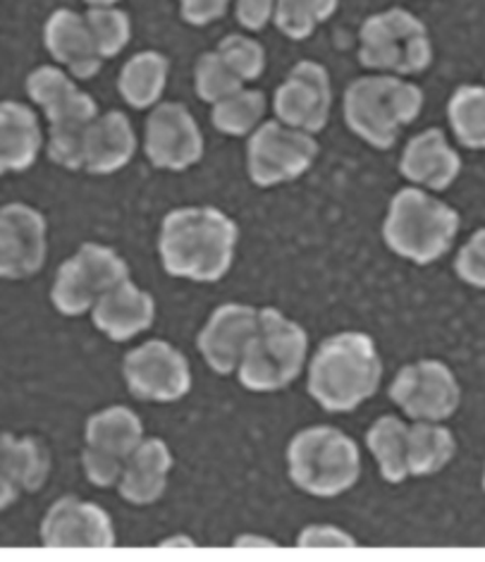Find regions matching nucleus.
Returning <instances> with one entry per match:
<instances>
[{
    "instance_id": "39",
    "label": "nucleus",
    "mask_w": 485,
    "mask_h": 562,
    "mask_svg": "<svg viewBox=\"0 0 485 562\" xmlns=\"http://www.w3.org/2000/svg\"><path fill=\"white\" fill-rule=\"evenodd\" d=\"M300 546H357L354 537H349L347 531L332 527V525H312L306 527L300 539H296Z\"/></svg>"
},
{
    "instance_id": "12",
    "label": "nucleus",
    "mask_w": 485,
    "mask_h": 562,
    "mask_svg": "<svg viewBox=\"0 0 485 562\" xmlns=\"http://www.w3.org/2000/svg\"><path fill=\"white\" fill-rule=\"evenodd\" d=\"M129 393L144 403H178L192 391V369L178 347L166 340H146L123 361Z\"/></svg>"
},
{
    "instance_id": "13",
    "label": "nucleus",
    "mask_w": 485,
    "mask_h": 562,
    "mask_svg": "<svg viewBox=\"0 0 485 562\" xmlns=\"http://www.w3.org/2000/svg\"><path fill=\"white\" fill-rule=\"evenodd\" d=\"M144 154L158 170L184 172L204 158V135L192 111L180 101L151 109L144 127Z\"/></svg>"
},
{
    "instance_id": "31",
    "label": "nucleus",
    "mask_w": 485,
    "mask_h": 562,
    "mask_svg": "<svg viewBox=\"0 0 485 562\" xmlns=\"http://www.w3.org/2000/svg\"><path fill=\"white\" fill-rule=\"evenodd\" d=\"M99 115H77L48 125L46 154L50 164L65 170H84L87 166V139L89 130Z\"/></svg>"
},
{
    "instance_id": "1",
    "label": "nucleus",
    "mask_w": 485,
    "mask_h": 562,
    "mask_svg": "<svg viewBox=\"0 0 485 562\" xmlns=\"http://www.w3.org/2000/svg\"><path fill=\"white\" fill-rule=\"evenodd\" d=\"M239 243L235 218L215 206L172 209L160 223L158 254L168 276L218 283L230 273Z\"/></svg>"
},
{
    "instance_id": "37",
    "label": "nucleus",
    "mask_w": 485,
    "mask_h": 562,
    "mask_svg": "<svg viewBox=\"0 0 485 562\" xmlns=\"http://www.w3.org/2000/svg\"><path fill=\"white\" fill-rule=\"evenodd\" d=\"M278 0H235V18L247 32H263L275 20Z\"/></svg>"
},
{
    "instance_id": "27",
    "label": "nucleus",
    "mask_w": 485,
    "mask_h": 562,
    "mask_svg": "<svg viewBox=\"0 0 485 562\" xmlns=\"http://www.w3.org/2000/svg\"><path fill=\"white\" fill-rule=\"evenodd\" d=\"M369 450L379 462L381 476L390 484H402L409 476L407 446H409V426L395 414L375 419L366 434Z\"/></svg>"
},
{
    "instance_id": "10",
    "label": "nucleus",
    "mask_w": 485,
    "mask_h": 562,
    "mask_svg": "<svg viewBox=\"0 0 485 562\" xmlns=\"http://www.w3.org/2000/svg\"><path fill=\"white\" fill-rule=\"evenodd\" d=\"M82 464L93 486L111 488L123 479L125 464L144 443L142 419L125 405L105 407L87 422Z\"/></svg>"
},
{
    "instance_id": "41",
    "label": "nucleus",
    "mask_w": 485,
    "mask_h": 562,
    "mask_svg": "<svg viewBox=\"0 0 485 562\" xmlns=\"http://www.w3.org/2000/svg\"><path fill=\"white\" fill-rule=\"evenodd\" d=\"M89 8H115L120 0H84Z\"/></svg>"
},
{
    "instance_id": "34",
    "label": "nucleus",
    "mask_w": 485,
    "mask_h": 562,
    "mask_svg": "<svg viewBox=\"0 0 485 562\" xmlns=\"http://www.w3.org/2000/svg\"><path fill=\"white\" fill-rule=\"evenodd\" d=\"M89 30L93 34V42L101 53L103 60H111L120 56L132 42V20L125 10L115 8H89L87 12Z\"/></svg>"
},
{
    "instance_id": "40",
    "label": "nucleus",
    "mask_w": 485,
    "mask_h": 562,
    "mask_svg": "<svg viewBox=\"0 0 485 562\" xmlns=\"http://www.w3.org/2000/svg\"><path fill=\"white\" fill-rule=\"evenodd\" d=\"M245 543H259V546H275L273 541H268V539H256V537H241V539H237V541H235V546H245Z\"/></svg>"
},
{
    "instance_id": "11",
    "label": "nucleus",
    "mask_w": 485,
    "mask_h": 562,
    "mask_svg": "<svg viewBox=\"0 0 485 562\" xmlns=\"http://www.w3.org/2000/svg\"><path fill=\"white\" fill-rule=\"evenodd\" d=\"M390 400L414 422L440 424L460 409L462 387L448 364L421 359L397 371L390 383Z\"/></svg>"
},
{
    "instance_id": "22",
    "label": "nucleus",
    "mask_w": 485,
    "mask_h": 562,
    "mask_svg": "<svg viewBox=\"0 0 485 562\" xmlns=\"http://www.w3.org/2000/svg\"><path fill=\"white\" fill-rule=\"evenodd\" d=\"M44 130L32 105L5 101L0 109V170L5 176L26 172L42 156Z\"/></svg>"
},
{
    "instance_id": "43",
    "label": "nucleus",
    "mask_w": 485,
    "mask_h": 562,
    "mask_svg": "<svg viewBox=\"0 0 485 562\" xmlns=\"http://www.w3.org/2000/svg\"><path fill=\"white\" fill-rule=\"evenodd\" d=\"M483 488H485V470H483Z\"/></svg>"
},
{
    "instance_id": "4",
    "label": "nucleus",
    "mask_w": 485,
    "mask_h": 562,
    "mask_svg": "<svg viewBox=\"0 0 485 562\" xmlns=\"http://www.w3.org/2000/svg\"><path fill=\"white\" fill-rule=\"evenodd\" d=\"M426 97L419 85L395 75H366L345 91V123L359 139L379 151L393 149L402 127L424 111Z\"/></svg>"
},
{
    "instance_id": "32",
    "label": "nucleus",
    "mask_w": 485,
    "mask_h": 562,
    "mask_svg": "<svg viewBox=\"0 0 485 562\" xmlns=\"http://www.w3.org/2000/svg\"><path fill=\"white\" fill-rule=\"evenodd\" d=\"M338 5L340 0H278L273 22L282 36L304 42L338 12Z\"/></svg>"
},
{
    "instance_id": "30",
    "label": "nucleus",
    "mask_w": 485,
    "mask_h": 562,
    "mask_svg": "<svg viewBox=\"0 0 485 562\" xmlns=\"http://www.w3.org/2000/svg\"><path fill=\"white\" fill-rule=\"evenodd\" d=\"M448 120L454 139L464 149L485 151V87L462 85L448 101Z\"/></svg>"
},
{
    "instance_id": "16",
    "label": "nucleus",
    "mask_w": 485,
    "mask_h": 562,
    "mask_svg": "<svg viewBox=\"0 0 485 562\" xmlns=\"http://www.w3.org/2000/svg\"><path fill=\"white\" fill-rule=\"evenodd\" d=\"M259 314L261 310L249 304H221L208 321L201 328L196 347L206 364L221 373V376H230L245 359L249 342L259 328Z\"/></svg>"
},
{
    "instance_id": "17",
    "label": "nucleus",
    "mask_w": 485,
    "mask_h": 562,
    "mask_svg": "<svg viewBox=\"0 0 485 562\" xmlns=\"http://www.w3.org/2000/svg\"><path fill=\"white\" fill-rule=\"evenodd\" d=\"M42 541L60 548H108L115 543V529L103 507L79 501L75 495H65L46 513L42 521Z\"/></svg>"
},
{
    "instance_id": "29",
    "label": "nucleus",
    "mask_w": 485,
    "mask_h": 562,
    "mask_svg": "<svg viewBox=\"0 0 485 562\" xmlns=\"http://www.w3.org/2000/svg\"><path fill=\"white\" fill-rule=\"evenodd\" d=\"M268 101L261 89L245 87L211 109L213 127L227 137H251L266 123Z\"/></svg>"
},
{
    "instance_id": "19",
    "label": "nucleus",
    "mask_w": 485,
    "mask_h": 562,
    "mask_svg": "<svg viewBox=\"0 0 485 562\" xmlns=\"http://www.w3.org/2000/svg\"><path fill=\"white\" fill-rule=\"evenodd\" d=\"M44 46L53 60L82 82L97 77L105 63L93 42L87 15H79L70 8L50 12L44 24Z\"/></svg>"
},
{
    "instance_id": "36",
    "label": "nucleus",
    "mask_w": 485,
    "mask_h": 562,
    "mask_svg": "<svg viewBox=\"0 0 485 562\" xmlns=\"http://www.w3.org/2000/svg\"><path fill=\"white\" fill-rule=\"evenodd\" d=\"M454 273L466 285L485 290V227L471 235L454 259Z\"/></svg>"
},
{
    "instance_id": "15",
    "label": "nucleus",
    "mask_w": 485,
    "mask_h": 562,
    "mask_svg": "<svg viewBox=\"0 0 485 562\" xmlns=\"http://www.w3.org/2000/svg\"><path fill=\"white\" fill-rule=\"evenodd\" d=\"M48 257V223L38 209L10 202L0 209V276L26 280L44 269Z\"/></svg>"
},
{
    "instance_id": "33",
    "label": "nucleus",
    "mask_w": 485,
    "mask_h": 562,
    "mask_svg": "<svg viewBox=\"0 0 485 562\" xmlns=\"http://www.w3.org/2000/svg\"><path fill=\"white\" fill-rule=\"evenodd\" d=\"M247 85L241 82V77L225 63L218 50L201 53L194 65V89L201 101L211 105L230 99L233 93L241 91Z\"/></svg>"
},
{
    "instance_id": "38",
    "label": "nucleus",
    "mask_w": 485,
    "mask_h": 562,
    "mask_svg": "<svg viewBox=\"0 0 485 562\" xmlns=\"http://www.w3.org/2000/svg\"><path fill=\"white\" fill-rule=\"evenodd\" d=\"M233 0H180V15L187 24L206 26L225 18Z\"/></svg>"
},
{
    "instance_id": "2",
    "label": "nucleus",
    "mask_w": 485,
    "mask_h": 562,
    "mask_svg": "<svg viewBox=\"0 0 485 562\" xmlns=\"http://www.w3.org/2000/svg\"><path fill=\"white\" fill-rule=\"evenodd\" d=\"M383 379V359L361 330L335 333L318 345L308 364V393L326 412H352L366 403Z\"/></svg>"
},
{
    "instance_id": "35",
    "label": "nucleus",
    "mask_w": 485,
    "mask_h": 562,
    "mask_svg": "<svg viewBox=\"0 0 485 562\" xmlns=\"http://www.w3.org/2000/svg\"><path fill=\"white\" fill-rule=\"evenodd\" d=\"M225 63L241 77V82H256L266 72V48L249 34H227L215 46Z\"/></svg>"
},
{
    "instance_id": "25",
    "label": "nucleus",
    "mask_w": 485,
    "mask_h": 562,
    "mask_svg": "<svg viewBox=\"0 0 485 562\" xmlns=\"http://www.w3.org/2000/svg\"><path fill=\"white\" fill-rule=\"evenodd\" d=\"M172 454L160 438H146L125 464L117 491L132 505H151L166 493Z\"/></svg>"
},
{
    "instance_id": "5",
    "label": "nucleus",
    "mask_w": 485,
    "mask_h": 562,
    "mask_svg": "<svg viewBox=\"0 0 485 562\" xmlns=\"http://www.w3.org/2000/svg\"><path fill=\"white\" fill-rule=\"evenodd\" d=\"M290 479L316 498H335L352 488L361 474V454L352 438L335 426H312L287 448Z\"/></svg>"
},
{
    "instance_id": "20",
    "label": "nucleus",
    "mask_w": 485,
    "mask_h": 562,
    "mask_svg": "<svg viewBox=\"0 0 485 562\" xmlns=\"http://www.w3.org/2000/svg\"><path fill=\"white\" fill-rule=\"evenodd\" d=\"M91 321L108 340L127 342L154 326L156 300L132 280H125L97 302Z\"/></svg>"
},
{
    "instance_id": "42",
    "label": "nucleus",
    "mask_w": 485,
    "mask_h": 562,
    "mask_svg": "<svg viewBox=\"0 0 485 562\" xmlns=\"http://www.w3.org/2000/svg\"><path fill=\"white\" fill-rule=\"evenodd\" d=\"M172 543H184V546H194V541H192V539H168V541H163V546H172Z\"/></svg>"
},
{
    "instance_id": "8",
    "label": "nucleus",
    "mask_w": 485,
    "mask_h": 562,
    "mask_svg": "<svg viewBox=\"0 0 485 562\" xmlns=\"http://www.w3.org/2000/svg\"><path fill=\"white\" fill-rule=\"evenodd\" d=\"M125 280H132L129 263L113 247L84 243L60 263L50 285V302L63 316H82Z\"/></svg>"
},
{
    "instance_id": "7",
    "label": "nucleus",
    "mask_w": 485,
    "mask_h": 562,
    "mask_svg": "<svg viewBox=\"0 0 485 562\" xmlns=\"http://www.w3.org/2000/svg\"><path fill=\"white\" fill-rule=\"evenodd\" d=\"M359 63L375 75L411 77L433 63L428 26L409 10L390 8L366 18L359 32Z\"/></svg>"
},
{
    "instance_id": "14",
    "label": "nucleus",
    "mask_w": 485,
    "mask_h": 562,
    "mask_svg": "<svg viewBox=\"0 0 485 562\" xmlns=\"http://www.w3.org/2000/svg\"><path fill=\"white\" fill-rule=\"evenodd\" d=\"M275 120L282 125L318 135L328 127L332 111V82L326 65L300 60L273 93Z\"/></svg>"
},
{
    "instance_id": "18",
    "label": "nucleus",
    "mask_w": 485,
    "mask_h": 562,
    "mask_svg": "<svg viewBox=\"0 0 485 562\" xmlns=\"http://www.w3.org/2000/svg\"><path fill=\"white\" fill-rule=\"evenodd\" d=\"M402 178L426 192H444L462 176V156L438 127L411 137L399 158Z\"/></svg>"
},
{
    "instance_id": "24",
    "label": "nucleus",
    "mask_w": 485,
    "mask_h": 562,
    "mask_svg": "<svg viewBox=\"0 0 485 562\" xmlns=\"http://www.w3.org/2000/svg\"><path fill=\"white\" fill-rule=\"evenodd\" d=\"M0 488H3V507H8L20 493H34L48 479L50 460L46 448L36 438L3 436L0 450Z\"/></svg>"
},
{
    "instance_id": "21",
    "label": "nucleus",
    "mask_w": 485,
    "mask_h": 562,
    "mask_svg": "<svg viewBox=\"0 0 485 562\" xmlns=\"http://www.w3.org/2000/svg\"><path fill=\"white\" fill-rule=\"evenodd\" d=\"M26 93L44 111L48 125L77 115H101L91 93L77 87L75 77L58 65H38L26 77Z\"/></svg>"
},
{
    "instance_id": "28",
    "label": "nucleus",
    "mask_w": 485,
    "mask_h": 562,
    "mask_svg": "<svg viewBox=\"0 0 485 562\" xmlns=\"http://www.w3.org/2000/svg\"><path fill=\"white\" fill-rule=\"evenodd\" d=\"M456 452V440L450 428L433 422H416L409 426L407 462L409 476H433L450 464Z\"/></svg>"
},
{
    "instance_id": "23",
    "label": "nucleus",
    "mask_w": 485,
    "mask_h": 562,
    "mask_svg": "<svg viewBox=\"0 0 485 562\" xmlns=\"http://www.w3.org/2000/svg\"><path fill=\"white\" fill-rule=\"evenodd\" d=\"M137 132L123 111H108L97 117L87 139V166L91 176H113L137 156Z\"/></svg>"
},
{
    "instance_id": "9",
    "label": "nucleus",
    "mask_w": 485,
    "mask_h": 562,
    "mask_svg": "<svg viewBox=\"0 0 485 562\" xmlns=\"http://www.w3.org/2000/svg\"><path fill=\"white\" fill-rule=\"evenodd\" d=\"M318 156V142L308 132L266 120L247 144V172L256 187L271 190L300 180L312 170Z\"/></svg>"
},
{
    "instance_id": "26",
    "label": "nucleus",
    "mask_w": 485,
    "mask_h": 562,
    "mask_svg": "<svg viewBox=\"0 0 485 562\" xmlns=\"http://www.w3.org/2000/svg\"><path fill=\"white\" fill-rule=\"evenodd\" d=\"M170 77V60L158 50H139L123 65L117 77V91L134 111H148L163 103Z\"/></svg>"
},
{
    "instance_id": "6",
    "label": "nucleus",
    "mask_w": 485,
    "mask_h": 562,
    "mask_svg": "<svg viewBox=\"0 0 485 562\" xmlns=\"http://www.w3.org/2000/svg\"><path fill=\"white\" fill-rule=\"evenodd\" d=\"M306 355V330L275 306H266L259 314L256 336L237 369V379L251 393L282 391L300 379Z\"/></svg>"
},
{
    "instance_id": "3",
    "label": "nucleus",
    "mask_w": 485,
    "mask_h": 562,
    "mask_svg": "<svg viewBox=\"0 0 485 562\" xmlns=\"http://www.w3.org/2000/svg\"><path fill=\"white\" fill-rule=\"evenodd\" d=\"M462 216L450 204L421 190L402 187L390 199L383 221V239L387 249L416 266H430L454 247Z\"/></svg>"
}]
</instances>
